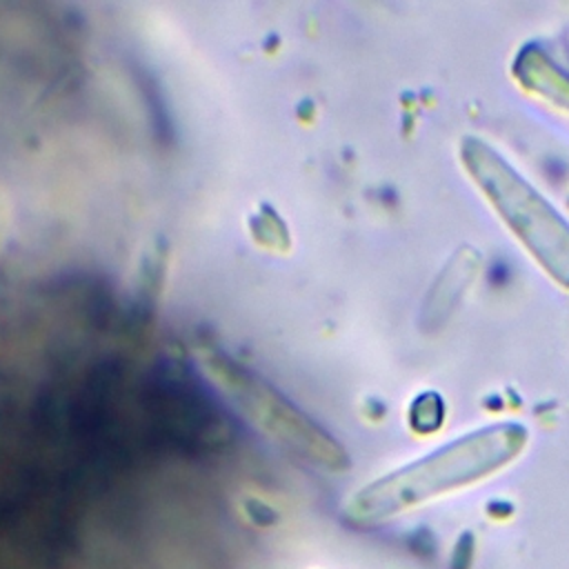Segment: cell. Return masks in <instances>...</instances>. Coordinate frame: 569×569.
Masks as SVG:
<instances>
[{"mask_svg":"<svg viewBox=\"0 0 569 569\" xmlns=\"http://www.w3.org/2000/svg\"><path fill=\"white\" fill-rule=\"evenodd\" d=\"M522 433L513 427L473 433L422 462L362 487L351 496L347 516L362 525L380 522L431 493L496 469L518 451Z\"/></svg>","mask_w":569,"mask_h":569,"instance_id":"cell-1","label":"cell"},{"mask_svg":"<svg viewBox=\"0 0 569 569\" xmlns=\"http://www.w3.org/2000/svg\"><path fill=\"white\" fill-rule=\"evenodd\" d=\"M209 369L240 411L276 442L318 467L338 469L345 465V453L338 442H333L331 436H327L313 420H309L262 380H256L224 356L209 358Z\"/></svg>","mask_w":569,"mask_h":569,"instance_id":"cell-2","label":"cell"}]
</instances>
